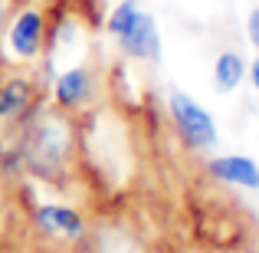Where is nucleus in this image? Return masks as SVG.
<instances>
[{"mask_svg":"<svg viewBox=\"0 0 259 253\" xmlns=\"http://www.w3.org/2000/svg\"><path fill=\"white\" fill-rule=\"evenodd\" d=\"M171 115L181 128V135L187 138V145L194 148H213L217 145V125L210 119L207 109H200L190 95L174 92L171 95Z\"/></svg>","mask_w":259,"mask_h":253,"instance_id":"nucleus-1","label":"nucleus"},{"mask_svg":"<svg viewBox=\"0 0 259 253\" xmlns=\"http://www.w3.org/2000/svg\"><path fill=\"white\" fill-rule=\"evenodd\" d=\"M66 148H69V135H66L63 122H43L30 138V165L36 171H53L66 158Z\"/></svg>","mask_w":259,"mask_h":253,"instance_id":"nucleus-2","label":"nucleus"},{"mask_svg":"<svg viewBox=\"0 0 259 253\" xmlns=\"http://www.w3.org/2000/svg\"><path fill=\"white\" fill-rule=\"evenodd\" d=\"M7 43H10L13 56H20V59L36 56L39 46H43V17H39V10H20L17 20L10 23Z\"/></svg>","mask_w":259,"mask_h":253,"instance_id":"nucleus-3","label":"nucleus"},{"mask_svg":"<svg viewBox=\"0 0 259 253\" xmlns=\"http://www.w3.org/2000/svg\"><path fill=\"white\" fill-rule=\"evenodd\" d=\"M121 46H125V53L135 56V59H158L161 56V33H158V23H154L151 13L138 10L135 23L128 26V33L121 37Z\"/></svg>","mask_w":259,"mask_h":253,"instance_id":"nucleus-4","label":"nucleus"},{"mask_svg":"<svg viewBox=\"0 0 259 253\" xmlns=\"http://www.w3.org/2000/svg\"><path fill=\"white\" fill-rule=\"evenodd\" d=\"M210 171H213L220 181H227V184H240V188H259V168H256V161L243 158V155H227V158L210 161Z\"/></svg>","mask_w":259,"mask_h":253,"instance_id":"nucleus-5","label":"nucleus"},{"mask_svg":"<svg viewBox=\"0 0 259 253\" xmlns=\"http://www.w3.org/2000/svg\"><path fill=\"white\" fill-rule=\"evenodd\" d=\"M89 92H92V79H89V73L82 66H72V69H66L56 79V99L63 105H82L89 99Z\"/></svg>","mask_w":259,"mask_h":253,"instance_id":"nucleus-6","label":"nucleus"},{"mask_svg":"<svg viewBox=\"0 0 259 253\" xmlns=\"http://www.w3.org/2000/svg\"><path fill=\"white\" fill-rule=\"evenodd\" d=\"M246 76V63H243L240 53H220L213 63V83L220 92H233L236 86Z\"/></svg>","mask_w":259,"mask_h":253,"instance_id":"nucleus-7","label":"nucleus"},{"mask_svg":"<svg viewBox=\"0 0 259 253\" xmlns=\"http://www.w3.org/2000/svg\"><path fill=\"white\" fill-rule=\"evenodd\" d=\"M39 224L53 234H63V237H79L82 234V217L76 210H66V207H39Z\"/></svg>","mask_w":259,"mask_h":253,"instance_id":"nucleus-8","label":"nucleus"},{"mask_svg":"<svg viewBox=\"0 0 259 253\" xmlns=\"http://www.w3.org/2000/svg\"><path fill=\"white\" fill-rule=\"evenodd\" d=\"M26 99H30V86H26L23 79H10V83H4V86H0V119L17 115L20 109L26 105Z\"/></svg>","mask_w":259,"mask_h":253,"instance_id":"nucleus-9","label":"nucleus"},{"mask_svg":"<svg viewBox=\"0 0 259 253\" xmlns=\"http://www.w3.org/2000/svg\"><path fill=\"white\" fill-rule=\"evenodd\" d=\"M135 17H138V7H135V0H125V4H118L112 10V17H108V33L112 37H125L128 33V26L135 23Z\"/></svg>","mask_w":259,"mask_h":253,"instance_id":"nucleus-10","label":"nucleus"},{"mask_svg":"<svg viewBox=\"0 0 259 253\" xmlns=\"http://www.w3.org/2000/svg\"><path fill=\"white\" fill-rule=\"evenodd\" d=\"M246 30H249V40L259 46V10L249 13V20H246Z\"/></svg>","mask_w":259,"mask_h":253,"instance_id":"nucleus-11","label":"nucleus"},{"mask_svg":"<svg viewBox=\"0 0 259 253\" xmlns=\"http://www.w3.org/2000/svg\"><path fill=\"white\" fill-rule=\"evenodd\" d=\"M249 79H253V86L259 89V59H253V66H249Z\"/></svg>","mask_w":259,"mask_h":253,"instance_id":"nucleus-12","label":"nucleus"},{"mask_svg":"<svg viewBox=\"0 0 259 253\" xmlns=\"http://www.w3.org/2000/svg\"><path fill=\"white\" fill-rule=\"evenodd\" d=\"M112 253H138V250H128V247H121V250H112Z\"/></svg>","mask_w":259,"mask_h":253,"instance_id":"nucleus-13","label":"nucleus"}]
</instances>
